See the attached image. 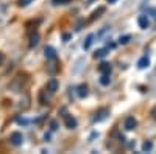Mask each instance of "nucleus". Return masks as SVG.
Segmentation results:
<instances>
[{"label": "nucleus", "instance_id": "24", "mask_svg": "<svg viewBox=\"0 0 156 154\" xmlns=\"http://www.w3.org/2000/svg\"><path fill=\"white\" fill-rule=\"evenodd\" d=\"M114 2H117V0H108V3H114Z\"/></svg>", "mask_w": 156, "mask_h": 154}, {"label": "nucleus", "instance_id": "1", "mask_svg": "<svg viewBox=\"0 0 156 154\" xmlns=\"http://www.w3.org/2000/svg\"><path fill=\"white\" fill-rule=\"evenodd\" d=\"M64 125H66L67 129H75L76 125H78V121H76L75 117H72V115L66 114V115H64Z\"/></svg>", "mask_w": 156, "mask_h": 154}, {"label": "nucleus", "instance_id": "7", "mask_svg": "<svg viewBox=\"0 0 156 154\" xmlns=\"http://www.w3.org/2000/svg\"><path fill=\"white\" fill-rule=\"evenodd\" d=\"M111 70H112V67H111L109 62H101L100 66H98V72H100L101 75H109Z\"/></svg>", "mask_w": 156, "mask_h": 154}, {"label": "nucleus", "instance_id": "2", "mask_svg": "<svg viewBox=\"0 0 156 154\" xmlns=\"http://www.w3.org/2000/svg\"><path fill=\"white\" fill-rule=\"evenodd\" d=\"M9 142L14 145V146H19V145H22V142H23V135L20 134V132H12L11 135H9Z\"/></svg>", "mask_w": 156, "mask_h": 154}, {"label": "nucleus", "instance_id": "4", "mask_svg": "<svg viewBox=\"0 0 156 154\" xmlns=\"http://www.w3.org/2000/svg\"><path fill=\"white\" fill-rule=\"evenodd\" d=\"M109 114V111L106 109V108H101V109H98L97 112H95V117H94V121H103L106 118V115Z\"/></svg>", "mask_w": 156, "mask_h": 154}, {"label": "nucleus", "instance_id": "12", "mask_svg": "<svg viewBox=\"0 0 156 154\" xmlns=\"http://www.w3.org/2000/svg\"><path fill=\"white\" fill-rule=\"evenodd\" d=\"M109 83H111L109 75H101V76H100V84H101V86H109Z\"/></svg>", "mask_w": 156, "mask_h": 154}, {"label": "nucleus", "instance_id": "15", "mask_svg": "<svg viewBox=\"0 0 156 154\" xmlns=\"http://www.w3.org/2000/svg\"><path fill=\"white\" fill-rule=\"evenodd\" d=\"M129 39H131V36H129V34H125V36H120V39H119V44H122V45H125V44H128V42H129Z\"/></svg>", "mask_w": 156, "mask_h": 154}, {"label": "nucleus", "instance_id": "14", "mask_svg": "<svg viewBox=\"0 0 156 154\" xmlns=\"http://www.w3.org/2000/svg\"><path fill=\"white\" fill-rule=\"evenodd\" d=\"M106 55H108V50H106V48H101V50H97L95 53H94V56H95V58H105Z\"/></svg>", "mask_w": 156, "mask_h": 154}, {"label": "nucleus", "instance_id": "22", "mask_svg": "<svg viewBox=\"0 0 156 154\" xmlns=\"http://www.w3.org/2000/svg\"><path fill=\"white\" fill-rule=\"evenodd\" d=\"M151 115H153V118H156V106L151 109Z\"/></svg>", "mask_w": 156, "mask_h": 154}, {"label": "nucleus", "instance_id": "10", "mask_svg": "<svg viewBox=\"0 0 156 154\" xmlns=\"http://www.w3.org/2000/svg\"><path fill=\"white\" fill-rule=\"evenodd\" d=\"M76 94H78V97L80 98H84L86 95H87V86L86 84H81V86H78V89H76Z\"/></svg>", "mask_w": 156, "mask_h": 154}, {"label": "nucleus", "instance_id": "18", "mask_svg": "<svg viewBox=\"0 0 156 154\" xmlns=\"http://www.w3.org/2000/svg\"><path fill=\"white\" fill-rule=\"evenodd\" d=\"M70 0H53V3L55 5H66V3H69Z\"/></svg>", "mask_w": 156, "mask_h": 154}, {"label": "nucleus", "instance_id": "9", "mask_svg": "<svg viewBox=\"0 0 156 154\" xmlns=\"http://www.w3.org/2000/svg\"><path fill=\"white\" fill-rule=\"evenodd\" d=\"M148 66H150V59H148L147 56H142V58L137 61V67H139L140 70H142V69H147Z\"/></svg>", "mask_w": 156, "mask_h": 154}, {"label": "nucleus", "instance_id": "11", "mask_svg": "<svg viewBox=\"0 0 156 154\" xmlns=\"http://www.w3.org/2000/svg\"><path fill=\"white\" fill-rule=\"evenodd\" d=\"M37 42H39V34L37 33H31L30 34V47L37 45Z\"/></svg>", "mask_w": 156, "mask_h": 154}, {"label": "nucleus", "instance_id": "13", "mask_svg": "<svg viewBox=\"0 0 156 154\" xmlns=\"http://www.w3.org/2000/svg\"><path fill=\"white\" fill-rule=\"evenodd\" d=\"M92 41H94V34H89V36L86 37V42L83 44V48H84V50H87L90 45H92Z\"/></svg>", "mask_w": 156, "mask_h": 154}, {"label": "nucleus", "instance_id": "23", "mask_svg": "<svg viewBox=\"0 0 156 154\" xmlns=\"http://www.w3.org/2000/svg\"><path fill=\"white\" fill-rule=\"evenodd\" d=\"M3 59H5V55H3V53H0V66H2V62H3Z\"/></svg>", "mask_w": 156, "mask_h": 154}, {"label": "nucleus", "instance_id": "5", "mask_svg": "<svg viewBox=\"0 0 156 154\" xmlns=\"http://www.w3.org/2000/svg\"><path fill=\"white\" fill-rule=\"evenodd\" d=\"M58 87H59V83H58V80L51 78V80H48V81H47V91H48L50 94H55V92L58 91Z\"/></svg>", "mask_w": 156, "mask_h": 154}, {"label": "nucleus", "instance_id": "6", "mask_svg": "<svg viewBox=\"0 0 156 154\" xmlns=\"http://www.w3.org/2000/svg\"><path fill=\"white\" fill-rule=\"evenodd\" d=\"M137 25L142 28V30H147L148 28V25H150V20H148V17L145 16V14H142V16H139L137 17Z\"/></svg>", "mask_w": 156, "mask_h": 154}, {"label": "nucleus", "instance_id": "8", "mask_svg": "<svg viewBox=\"0 0 156 154\" xmlns=\"http://www.w3.org/2000/svg\"><path fill=\"white\" fill-rule=\"evenodd\" d=\"M44 53H45V58L47 59H56V50L53 48V47H45V50H44Z\"/></svg>", "mask_w": 156, "mask_h": 154}, {"label": "nucleus", "instance_id": "3", "mask_svg": "<svg viewBox=\"0 0 156 154\" xmlns=\"http://www.w3.org/2000/svg\"><path fill=\"white\" fill-rule=\"evenodd\" d=\"M136 126H137V121H136L134 117H126V118H125V121H123V128H125L126 131H133Z\"/></svg>", "mask_w": 156, "mask_h": 154}, {"label": "nucleus", "instance_id": "20", "mask_svg": "<svg viewBox=\"0 0 156 154\" xmlns=\"http://www.w3.org/2000/svg\"><path fill=\"white\" fill-rule=\"evenodd\" d=\"M70 37H72V34H69V33H64V34H62V41H66V42H67V41L70 39Z\"/></svg>", "mask_w": 156, "mask_h": 154}, {"label": "nucleus", "instance_id": "17", "mask_svg": "<svg viewBox=\"0 0 156 154\" xmlns=\"http://www.w3.org/2000/svg\"><path fill=\"white\" fill-rule=\"evenodd\" d=\"M101 12H105V8H98L97 11H94V14H92V19H95V17H100L98 14H101Z\"/></svg>", "mask_w": 156, "mask_h": 154}, {"label": "nucleus", "instance_id": "21", "mask_svg": "<svg viewBox=\"0 0 156 154\" xmlns=\"http://www.w3.org/2000/svg\"><path fill=\"white\" fill-rule=\"evenodd\" d=\"M50 128H51L53 131H55V129H58V123H56V121H51V123H50Z\"/></svg>", "mask_w": 156, "mask_h": 154}, {"label": "nucleus", "instance_id": "19", "mask_svg": "<svg viewBox=\"0 0 156 154\" xmlns=\"http://www.w3.org/2000/svg\"><path fill=\"white\" fill-rule=\"evenodd\" d=\"M33 2V0H19V5L20 6H27L28 3H31Z\"/></svg>", "mask_w": 156, "mask_h": 154}, {"label": "nucleus", "instance_id": "16", "mask_svg": "<svg viewBox=\"0 0 156 154\" xmlns=\"http://www.w3.org/2000/svg\"><path fill=\"white\" fill-rule=\"evenodd\" d=\"M151 148H153L151 142H145L144 145H142V151H151Z\"/></svg>", "mask_w": 156, "mask_h": 154}]
</instances>
